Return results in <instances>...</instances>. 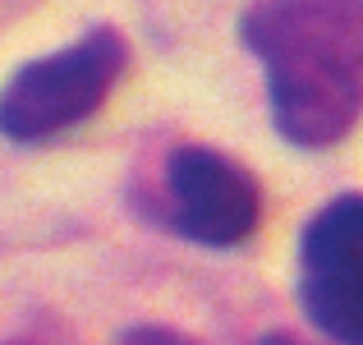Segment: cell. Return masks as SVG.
Returning <instances> with one entry per match:
<instances>
[{
	"mask_svg": "<svg viewBox=\"0 0 363 345\" xmlns=\"http://www.w3.org/2000/svg\"><path fill=\"white\" fill-rule=\"evenodd\" d=\"M294 148H331L363 111V0H248L240 23Z\"/></svg>",
	"mask_w": 363,
	"mask_h": 345,
	"instance_id": "cell-1",
	"label": "cell"
},
{
	"mask_svg": "<svg viewBox=\"0 0 363 345\" xmlns=\"http://www.w3.org/2000/svg\"><path fill=\"white\" fill-rule=\"evenodd\" d=\"M124 70V42L111 28H92L65 51L23 65L0 92V133L14 143H42L83 124L111 97Z\"/></svg>",
	"mask_w": 363,
	"mask_h": 345,
	"instance_id": "cell-2",
	"label": "cell"
},
{
	"mask_svg": "<svg viewBox=\"0 0 363 345\" xmlns=\"http://www.w3.org/2000/svg\"><path fill=\"white\" fill-rule=\"evenodd\" d=\"M299 304L331 341L363 345V194L327 203L303 230Z\"/></svg>",
	"mask_w": 363,
	"mask_h": 345,
	"instance_id": "cell-3",
	"label": "cell"
},
{
	"mask_svg": "<svg viewBox=\"0 0 363 345\" xmlns=\"http://www.w3.org/2000/svg\"><path fill=\"white\" fill-rule=\"evenodd\" d=\"M166 198L170 221L179 235L198 244H244L257 226V185L244 166L212 148H179L166 161Z\"/></svg>",
	"mask_w": 363,
	"mask_h": 345,
	"instance_id": "cell-4",
	"label": "cell"
},
{
	"mask_svg": "<svg viewBox=\"0 0 363 345\" xmlns=\"http://www.w3.org/2000/svg\"><path fill=\"white\" fill-rule=\"evenodd\" d=\"M116 345H194V341L170 332V327H133V332H124Z\"/></svg>",
	"mask_w": 363,
	"mask_h": 345,
	"instance_id": "cell-5",
	"label": "cell"
},
{
	"mask_svg": "<svg viewBox=\"0 0 363 345\" xmlns=\"http://www.w3.org/2000/svg\"><path fill=\"white\" fill-rule=\"evenodd\" d=\"M262 345H303V341H294V336H285V332H272V336H262Z\"/></svg>",
	"mask_w": 363,
	"mask_h": 345,
	"instance_id": "cell-6",
	"label": "cell"
}]
</instances>
